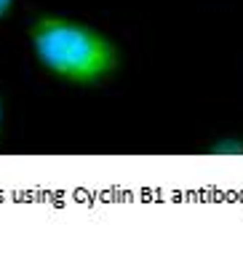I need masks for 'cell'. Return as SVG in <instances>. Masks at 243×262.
<instances>
[{
	"mask_svg": "<svg viewBox=\"0 0 243 262\" xmlns=\"http://www.w3.org/2000/svg\"><path fill=\"white\" fill-rule=\"evenodd\" d=\"M35 62L51 78L70 86L94 89L113 80L120 70V49L113 38L86 21L38 14L27 27Z\"/></svg>",
	"mask_w": 243,
	"mask_h": 262,
	"instance_id": "6da1fadb",
	"label": "cell"
},
{
	"mask_svg": "<svg viewBox=\"0 0 243 262\" xmlns=\"http://www.w3.org/2000/svg\"><path fill=\"white\" fill-rule=\"evenodd\" d=\"M206 156H222V158H243V134H227L209 139L203 145Z\"/></svg>",
	"mask_w": 243,
	"mask_h": 262,
	"instance_id": "7a4b0ae2",
	"label": "cell"
},
{
	"mask_svg": "<svg viewBox=\"0 0 243 262\" xmlns=\"http://www.w3.org/2000/svg\"><path fill=\"white\" fill-rule=\"evenodd\" d=\"M14 6H16V0H0V21L14 11Z\"/></svg>",
	"mask_w": 243,
	"mask_h": 262,
	"instance_id": "3957f363",
	"label": "cell"
},
{
	"mask_svg": "<svg viewBox=\"0 0 243 262\" xmlns=\"http://www.w3.org/2000/svg\"><path fill=\"white\" fill-rule=\"evenodd\" d=\"M3 118H6V107H3V99H0V142H3Z\"/></svg>",
	"mask_w": 243,
	"mask_h": 262,
	"instance_id": "277c9868",
	"label": "cell"
}]
</instances>
